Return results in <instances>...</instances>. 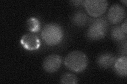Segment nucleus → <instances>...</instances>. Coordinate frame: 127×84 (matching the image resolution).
<instances>
[{
  "label": "nucleus",
  "mask_w": 127,
  "mask_h": 84,
  "mask_svg": "<svg viewBox=\"0 0 127 84\" xmlns=\"http://www.w3.org/2000/svg\"><path fill=\"white\" fill-rule=\"evenodd\" d=\"M64 63L70 70L76 73H80L86 68L88 65V59L82 51L75 50L66 56Z\"/></svg>",
  "instance_id": "nucleus-1"
},
{
  "label": "nucleus",
  "mask_w": 127,
  "mask_h": 84,
  "mask_svg": "<svg viewBox=\"0 0 127 84\" xmlns=\"http://www.w3.org/2000/svg\"><path fill=\"white\" fill-rule=\"evenodd\" d=\"M41 36L43 41L47 45L55 46L62 41L63 31L61 26L57 24H47L43 28Z\"/></svg>",
  "instance_id": "nucleus-2"
},
{
  "label": "nucleus",
  "mask_w": 127,
  "mask_h": 84,
  "mask_svg": "<svg viewBox=\"0 0 127 84\" xmlns=\"http://www.w3.org/2000/svg\"><path fill=\"white\" fill-rule=\"evenodd\" d=\"M108 23L104 18L95 19L91 23L87 32V36L92 40H98L106 35L108 30Z\"/></svg>",
  "instance_id": "nucleus-3"
},
{
  "label": "nucleus",
  "mask_w": 127,
  "mask_h": 84,
  "mask_svg": "<svg viewBox=\"0 0 127 84\" xmlns=\"http://www.w3.org/2000/svg\"><path fill=\"white\" fill-rule=\"evenodd\" d=\"M83 5L90 16L98 17L105 12L108 2L105 0H87L84 1Z\"/></svg>",
  "instance_id": "nucleus-4"
},
{
  "label": "nucleus",
  "mask_w": 127,
  "mask_h": 84,
  "mask_svg": "<svg viewBox=\"0 0 127 84\" xmlns=\"http://www.w3.org/2000/svg\"><path fill=\"white\" fill-rule=\"evenodd\" d=\"M126 15V11L123 6L119 4H114L109 9L108 18L111 23L118 24L124 19Z\"/></svg>",
  "instance_id": "nucleus-5"
},
{
  "label": "nucleus",
  "mask_w": 127,
  "mask_h": 84,
  "mask_svg": "<svg viewBox=\"0 0 127 84\" xmlns=\"http://www.w3.org/2000/svg\"><path fill=\"white\" fill-rule=\"evenodd\" d=\"M62 58L57 54L48 56L43 62V68L48 73H53L57 71L61 66Z\"/></svg>",
  "instance_id": "nucleus-6"
},
{
  "label": "nucleus",
  "mask_w": 127,
  "mask_h": 84,
  "mask_svg": "<svg viewBox=\"0 0 127 84\" xmlns=\"http://www.w3.org/2000/svg\"><path fill=\"white\" fill-rule=\"evenodd\" d=\"M20 42L24 49L28 50H37L40 46V41L38 37L32 33L23 35Z\"/></svg>",
  "instance_id": "nucleus-7"
},
{
  "label": "nucleus",
  "mask_w": 127,
  "mask_h": 84,
  "mask_svg": "<svg viewBox=\"0 0 127 84\" xmlns=\"http://www.w3.org/2000/svg\"><path fill=\"white\" fill-rule=\"evenodd\" d=\"M115 56L110 53H104L100 55L97 58L98 65L103 68H109L112 66L116 62Z\"/></svg>",
  "instance_id": "nucleus-8"
},
{
  "label": "nucleus",
  "mask_w": 127,
  "mask_h": 84,
  "mask_svg": "<svg viewBox=\"0 0 127 84\" xmlns=\"http://www.w3.org/2000/svg\"><path fill=\"white\" fill-rule=\"evenodd\" d=\"M127 57L126 56H123L116 59L114 64V70L116 73L120 76H127Z\"/></svg>",
  "instance_id": "nucleus-9"
},
{
  "label": "nucleus",
  "mask_w": 127,
  "mask_h": 84,
  "mask_svg": "<svg viewBox=\"0 0 127 84\" xmlns=\"http://www.w3.org/2000/svg\"><path fill=\"white\" fill-rule=\"evenodd\" d=\"M88 18L84 12L79 11L75 12L72 16L71 21L74 25L77 26H83L87 22Z\"/></svg>",
  "instance_id": "nucleus-10"
},
{
  "label": "nucleus",
  "mask_w": 127,
  "mask_h": 84,
  "mask_svg": "<svg viewBox=\"0 0 127 84\" xmlns=\"http://www.w3.org/2000/svg\"><path fill=\"white\" fill-rule=\"evenodd\" d=\"M111 37L117 41H124L126 39L127 36L121 29V27L115 26L111 30Z\"/></svg>",
  "instance_id": "nucleus-11"
},
{
  "label": "nucleus",
  "mask_w": 127,
  "mask_h": 84,
  "mask_svg": "<svg viewBox=\"0 0 127 84\" xmlns=\"http://www.w3.org/2000/svg\"><path fill=\"white\" fill-rule=\"evenodd\" d=\"M27 26L28 30L32 32H38L40 29V24L39 20L35 17H31L28 19Z\"/></svg>",
  "instance_id": "nucleus-12"
},
{
  "label": "nucleus",
  "mask_w": 127,
  "mask_h": 84,
  "mask_svg": "<svg viewBox=\"0 0 127 84\" xmlns=\"http://www.w3.org/2000/svg\"><path fill=\"white\" fill-rule=\"evenodd\" d=\"M61 83L65 84H75L77 83V78L73 74L65 73L62 75Z\"/></svg>",
  "instance_id": "nucleus-13"
},
{
  "label": "nucleus",
  "mask_w": 127,
  "mask_h": 84,
  "mask_svg": "<svg viewBox=\"0 0 127 84\" xmlns=\"http://www.w3.org/2000/svg\"><path fill=\"white\" fill-rule=\"evenodd\" d=\"M85 1H72L70 2L73 4V5L75 6H80L84 4Z\"/></svg>",
  "instance_id": "nucleus-14"
},
{
  "label": "nucleus",
  "mask_w": 127,
  "mask_h": 84,
  "mask_svg": "<svg viewBox=\"0 0 127 84\" xmlns=\"http://www.w3.org/2000/svg\"><path fill=\"white\" fill-rule=\"evenodd\" d=\"M127 19H126L125 21L123 22L122 24L121 25V29L122 31L124 32V33L126 34H127Z\"/></svg>",
  "instance_id": "nucleus-15"
},
{
  "label": "nucleus",
  "mask_w": 127,
  "mask_h": 84,
  "mask_svg": "<svg viewBox=\"0 0 127 84\" xmlns=\"http://www.w3.org/2000/svg\"><path fill=\"white\" fill-rule=\"evenodd\" d=\"M121 2L122 3H125V5H127V1L126 0H125V1H121Z\"/></svg>",
  "instance_id": "nucleus-16"
}]
</instances>
